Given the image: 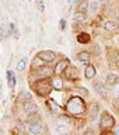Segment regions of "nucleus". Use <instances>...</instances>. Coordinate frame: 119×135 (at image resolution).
<instances>
[{"label":"nucleus","mask_w":119,"mask_h":135,"mask_svg":"<svg viewBox=\"0 0 119 135\" xmlns=\"http://www.w3.org/2000/svg\"><path fill=\"white\" fill-rule=\"evenodd\" d=\"M85 102L80 97H73L67 104V110L71 115H80L85 111Z\"/></svg>","instance_id":"1"},{"label":"nucleus","mask_w":119,"mask_h":135,"mask_svg":"<svg viewBox=\"0 0 119 135\" xmlns=\"http://www.w3.org/2000/svg\"><path fill=\"white\" fill-rule=\"evenodd\" d=\"M32 89L35 90V92L38 96H46V94L50 93L51 89H53V85L48 81L39 80V81L35 83V84L32 85Z\"/></svg>","instance_id":"2"},{"label":"nucleus","mask_w":119,"mask_h":135,"mask_svg":"<svg viewBox=\"0 0 119 135\" xmlns=\"http://www.w3.org/2000/svg\"><path fill=\"white\" fill-rule=\"evenodd\" d=\"M113 126H114V118L112 117L111 115L107 114V112L102 114L101 121H100V127H101V129L104 130V132H106V130H111Z\"/></svg>","instance_id":"3"},{"label":"nucleus","mask_w":119,"mask_h":135,"mask_svg":"<svg viewBox=\"0 0 119 135\" xmlns=\"http://www.w3.org/2000/svg\"><path fill=\"white\" fill-rule=\"evenodd\" d=\"M37 56L41 57L44 62H51V61H54L56 57L55 53L51 50H43V51H41V53H38Z\"/></svg>","instance_id":"4"},{"label":"nucleus","mask_w":119,"mask_h":135,"mask_svg":"<svg viewBox=\"0 0 119 135\" xmlns=\"http://www.w3.org/2000/svg\"><path fill=\"white\" fill-rule=\"evenodd\" d=\"M94 89H95V91L98 92V93L100 94L102 98H106V97H107V94H108V91H107V87H106V85H105L104 83L96 81L95 84H94Z\"/></svg>","instance_id":"5"},{"label":"nucleus","mask_w":119,"mask_h":135,"mask_svg":"<svg viewBox=\"0 0 119 135\" xmlns=\"http://www.w3.org/2000/svg\"><path fill=\"white\" fill-rule=\"evenodd\" d=\"M68 65H69V61L68 60H62L60 61L57 65L55 66V69H54V73L55 74H62L67 68H68Z\"/></svg>","instance_id":"6"},{"label":"nucleus","mask_w":119,"mask_h":135,"mask_svg":"<svg viewBox=\"0 0 119 135\" xmlns=\"http://www.w3.org/2000/svg\"><path fill=\"white\" fill-rule=\"evenodd\" d=\"M29 132H30L31 134H35V135L43 134V127H42L41 122H38V123H30V126H29Z\"/></svg>","instance_id":"7"},{"label":"nucleus","mask_w":119,"mask_h":135,"mask_svg":"<svg viewBox=\"0 0 119 135\" xmlns=\"http://www.w3.org/2000/svg\"><path fill=\"white\" fill-rule=\"evenodd\" d=\"M37 110H38V107L35 103H29V102L24 103V111L26 114H33V112H37Z\"/></svg>","instance_id":"8"},{"label":"nucleus","mask_w":119,"mask_h":135,"mask_svg":"<svg viewBox=\"0 0 119 135\" xmlns=\"http://www.w3.org/2000/svg\"><path fill=\"white\" fill-rule=\"evenodd\" d=\"M118 80H119L118 75H116V74H113V73H108L106 76V84L110 85V86H114V85L118 83Z\"/></svg>","instance_id":"9"},{"label":"nucleus","mask_w":119,"mask_h":135,"mask_svg":"<svg viewBox=\"0 0 119 135\" xmlns=\"http://www.w3.org/2000/svg\"><path fill=\"white\" fill-rule=\"evenodd\" d=\"M76 38H77L79 43H81V44H86V43H88V42L91 41V36H89L88 33H86V32L79 33Z\"/></svg>","instance_id":"10"},{"label":"nucleus","mask_w":119,"mask_h":135,"mask_svg":"<svg viewBox=\"0 0 119 135\" xmlns=\"http://www.w3.org/2000/svg\"><path fill=\"white\" fill-rule=\"evenodd\" d=\"M95 68H94L92 65H89V66L86 67V69H85V75H86L87 79H92V78H94L95 76Z\"/></svg>","instance_id":"11"},{"label":"nucleus","mask_w":119,"mask_h":135,"mask_svg":"<svg viewBox=\"0 0 119 135\" xmlns=\"http://www.w3.org/2000/svg\"><path fill=\"white\" fill-rule=\"evenodd\" d=\"M26 121H28V123H38V122H41V116H39V114H37V112L29 114V117Z\"/></svg>","instance_id":"12"},{"label":"nucleus","mask_w":119,"mask_h":135,"mask_svg":"<svg viewBox=\"0 0 119 135\" xmlns=\"http://www.w3.org/2000/svg\"><path fill=\"white\" fill-rule=\"evenodd\" d=\"M48 104H49V107H50L51 111H53L54 114H61V112H62V108L60 107L58 104H56L54 100H49Z\"/></svg>","instance_id":"13"},{"label":"nucleus","mask_w":119,"mask_h":135,"mask_svg":"<svg viewBox=\"0 0 119 135\" xmlns=\"http://www.w3.org/2000/svg\"><path fill=\"white\" fill-rule=\"evenodd\" d=\"M104 28L106 31H116V30H118L119 25L117 23H114V22L110 21V22H106V23H105Z\"/></svg>","instance_id":"14"},{"label":"nucleus","mask_w":119,"mask_h":135,"mask_svg":"<svg viewBox=\"0 0 119 135\" xmlns=\"http://www.w3.org/2000/svg\"><path fill=\"white\" fill-rule=\"evenodd\" d=\"M77 59H79V61L84 62V64H87V62L91 61V55H89L87 51H82V53H80L77 55Z\"/></svg>","instance_id":"15"},{"label":"nucleus","mask_w":119,"mask_h":135,"mask_svg":"<svg viewBox=\"0 0 119 135\" xmlns=\"http://www.w3.org/2000/svg\"><path fill=\"white\" fill-rule=\"evenodd\" d=\"M7 84L10 87H13L15 85V76H14V73H13L12 71L7 72Z\"/></svg>","instance_id":"16"},{"label":"nucleus","mask_w":119,"mask_h":135,"mask_svg":"<svg viewBox=\"0 0 119 135\" xmlns=\"http://www.w3.org/2000/svg\"><path fill=\"white\" fill-rule=\"evenodd\" d=\"M68 123H70V118H69L68 116H66V115H62V116H60V117L57 118L58 126H67Z\"/></svg>","instance_id":"17"},{"label":"nucleus","mask_w":119,"mask_h":135,"mask_svg":"<svg viewBox=\"0 0 119 135\" xmlns=\"http://www.w3.org/2000/svg\"><path fill=\"white\" fill-rule=\"evenodd\" d=\"M1 32H3V36H5V37L10 36L11 32H12L10 24H1Z\"/></svg>","instance_id":"18"},{"label":"nucleus","mask_w":119,"mask_h":135,"mask_svg":"<svg viewBox=\"0 0 119 135\" xmlns=\"http://www.w3.org/2000/svg\"><path fill=\"white\" fill-rule=\"evenodd\" d=\"M31 99V94L29 92H22L20 96L18 97V102H24L25 103L26 100H30Z\"/></svg>","instance_id":"19"},{"label":"nucleus","mask_w":119,"mask_h":135,"mask_svg":"<svg viewBox=\"0 0 119 135\" xmlns=\"http://www.w3.org/2000/svg\"><path fill=\"white\" fill-rule=\"evenodd\" d=\"M74 18H75L76 22H85V21H86V16H85L84 12H77V13H75Z\"/></svg>","instance_id":"20"},{"label":"nucleus","mask_w":119,"mask_h":135,"mask_svg":"<svg viewBox=\"0 0 119 135\" xmlns=\"http://www.w3.org/2000/svg\"><path fill=\"white\" fill-rule=\"evenodd\" d=\"M88 8H89V11H91L92 13H95L96 11L99 10V4L96 3V1H92V3L89 4Z\"/></svg>","instance_id":"21"},{"label":"nucleus","mask_w":119,"mask_h":135,"mask_svg":"<svg viewBox=\"0 0 119 135\" xmlns=\"http://www.w3.org/2000/svg\"><path fill=\"white\" fill-rule=\"evenodd\" d=\"M76 74H77V71H76V68H74V67H70L69 68V72L67 73V76H68L69 79H75L76 78Z\"/></svg>","instance_id":"22"},{"label":"nucleus","mask_w":119,"mask_h":135,"mask_svg":"<svg viewBox=\"0 0 119 135\" xmlns=\"http://www.w3.org/2000/svg\"><path fill=\"white\" fill-rule=\"evenodd\" d=\"M88 3H87V1H82V3L81 4H80V5H79V12H86V11L87 10H88Z\"/></svg>","instance_id":"23"},{"label":"nucleus","mask_w":119,"mask_h":135,"mask_svg":"<svg viewBox=\"0 0 119 135\" xmlns=\"http://www.w3.org/2000/svg\"><path fill=\"white\" fill-rule=\"evenodd\" d=\"M25 67H26V60L25 59L20 60V61L18 62V65H17V71L22 72V71H24V69H25Z\"/></svg>","instance_id":"24"},{"label":"nucleus","mask_w":119,"mask_h":135,"mask_svg":"<svg viewBox=\"0 0 119 135\" xmlns=\"http://www.w3.org/2000/svg\"><path fill=\"white\" fill-rule=\"evenodd\" d=\"M91 114H92V120H94L96 117V115H98V105L96 104L93 105V109L91 110Z\"/></svg>","instance_id":"25"},{"label":"nucleus","mask_w":119,"mask_h":135,"mask_svg":"<svg viewBox=\"0 0 119 135\" xmlns=\"http://www.w3.org/2000/svg\"><path fill=\"white\" fill-rule=\"evenodd\" d=\"M54 87H55V89H61L62 87V80L61 79H54Z\"/></svg>","instance_id":"26"},{"label":"nucleus","mask_w":119,"mask_h":135,"mask_svg":"<svg viewBox=\"0 0 119 135\" xmlns=\"http://www.w3.org/2000/svg\"><path fill=\"white\" fill-rule=\"evenodd\" d=\"M36 3H37V6H38V10L39 11H44L45 6H44V3L42 0H36Z\"/></svg>","instance_id":"27"},{"label":"nucleus","mask_w":119,"mask_h":135,"mask_svg":"<svg viewBox=\"0 0 119 135\" xmlns=\"http://www.w3.org/2000/svg\"><path fill=\"white\" fill-rule=\"evenodd\" d=\"M66 21H64V19H61V21H60V23H58V28L61 29V30H64V29H66Z\"/></svg>","instance_id":"28"},{"label":"nucleus","mask_w":119,"mask_h":135,"mask_svg":"<svg viewBox=\"0 0 119 135\" xmlns=\"http://www.w3.org/2000/svg\"><path fill=\"white\" fill-rule=\"evenodd\" d=\"M114 134H119V127H117L116 132H114Z\"/></svg>","instance_id":"29"},{"label":"nucleus","mask_w":119,"mask_h":135,"mask_svg":"<svg viewBox=\"0 0 119 135\" xmlns=\"http://www.w3.org/2000/svg\"><path fill=\"white\" fill-rule=\"evenodd\" d=\"M117 67H118V69H119V56H118V59H117Z\"/></svg>","instance_id":"30"},{"label":"nucleus","mask_w":119,"mask_h":135,"mask_svg":"<svg viewBox=\"0 0 119 135\" xmlns=\"http://www.w3.org/2000/svg\"><path fill=\"white\" fill-rule=\"evenodd\" d=\"M75 1H76V0H69V3H70V4H71V5H73V4H74V3H75Z\"/></svg>","instance_id":"31"},{"label":"nucleus","mask_w":119,"mask_h":135,"mask_svg":"<svg viewBox=\"0 0 119 135\" xmlns=\"http://www.w3.org/2000/svg\"><path fill=\"white\" fill-rule=\"evenodd\" d=\"M1 37H3V35H1V33H0V41H1Z\"/></svg>","instance_id":"32"},{"label":"nucleus","mask_w":119,"mask_h":135,"mask_svg":"<svg viewBox=\"0 0 119 135\" xmlns=\"http://www.w3.org/2000/svg\"><path fill=\"white\" fill-rule=\"evenodd\" d=\"M0 96H1V86H0Z\"/></svg>","instance_id":"33"},{"label":"nucleus","mask_w":119,"mask_h":135,"mask_svg":"<svg viewBox=\"0 0 119 135\" xmlns=\"http://www.w3.org/2000/svg\"><path fill=\"white\" fill-rule=\"evenodd\" d=\"M118 18H119V11H118Z\"/></svg>","instance_id":"34"}]
</instances>
